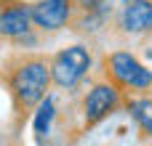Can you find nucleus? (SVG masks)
Listing matches in <instances>:
<instances>
[{
    "mask_svg": "<svg viewBox=\"0 0 152 146\" xmlns=\"http://www.w3.org/2000/svg\"><path fill=\"white\" fill-rule=\"evenodd\" d=\"M48 85H51V64L43 56H27L16 61L8 72V93L19 114H27L32 106H37L45 98Z\"/></svg>",
    "mask_w": 152,
    "mask_h": 146,
    "instance_id": "nucleus-1",
    "label": "nucleus"
},
{
    "mask_svg": "<svg viewBox=\"0 0 152 146\" xmlns=\"http://www.w3.org/2000/svg\"><path fill=\"white\" fill-rule=\"evenodd\" d=\"M104 66H107V74L112 80V85H118V88H126V90H147L152 85V72L136 56H131L126 51L112 53L104 61Z\"/></svg>",
    "mask_w": 152,
    "mask_h": 146,
    "instance_id": "nucleus-2",
    "label": "nucleus"
},
{
    "mask_svg": "<svg viewBox=\"0 0 152 146\" xmlns=\"http://www.w3.org/2000/svg\"><path fill=\"white\" fill-rule=\"evenodd\" d=\"M91 66V53L83 48V45H72V48H64L53 56L51 61V80L59 85V88H72Z\"/></svg>",
    "mask_w": 152,
    "mask_h": 146,
    "instance_id": "nucleus-3",
    "label": "nucleus"
},
{
    "mask_svg": "<svg viewBox=\"0 0 152 146\" xmlns=\"http://www.w3.org/2000/svg\"><path fill=\"white\" fill-rule=\"evenodd\" d=\"M120 104V88L112 82H99L83 101V114H86V125H96L104 117H110Z\"/></svg>",
    "mask_w": 152,
    "mask_h": 146,
    "instance_id": "nucleus-4",
    "label": "nucleus"
},
{
    "mask_svg": "<svg viewBox=\"0 0 152 146\" xmlns=\"http://www.w3.org/2000/svg\"><path fill=\"white\" fill-rule=\"evenodd\" d=\"M29 16L40 29H61L72 16V0H40L29 8Z\"/></svg>",
    "mask_w": 152,
    "mask_h": 146,
    "instance_id": "nucleus-5",
    "label": "nucleus"
},
{
    "mask_svg": "<svg viewBox=\"0 0 152 146\" xmlns=\"http://www.w3.org/2000/svg\"><path fill=\"white\" fill-rule=\"evenodd\" d=\"M29 21H32L29 8L24 3H11L8 8L0 11V37L16 40L21 35H27L29 32Z\"/></svg>",
    "mask_w": 152,
    "mask_h": 146,
    "instance_id": "nucleus-6",
    "label": "nucleus"
},
{
    "mask_svg": "<svg viewBox=\"0 0 152 146\" xmlns=\"http://www.w3.org/2000/svg\"><path fill=\"white\" fill-rule=\"evenodd\" d=\"M126 32H150L152 29V0H128L120 16Z\"/></svg>",
    "mask_w": 152,
    "mask_h": 146,
    "instance_id": "nucleus-7",
    "label": "nucleus"
},
{
    "mask_svg": "<svg viewBox=\"0 0 152 146\" xmlns=\"http://www.w3.org/2000/svg\"><path fill=\"white\" fill-rule=\"evenodd\" d=\"M128 109H131L134 120L139 122V128L147 136H152V98H136L128 104Z\"/></svg>",
    "mask_w": 152,
    "mask_h": 146,
    "instance_id": "nucleus-8",
    "label": "nucleus"
},
{
    "mask_svg": "<svg viewBox=\"0 0 152 146\" xmlns=\"http://www.w3.org/2000/svg\"><path fill=\"white\" fill-rule=\"evenodd\" d=\"M51 117H53V101L45 98V101L40 104V109H37V117H35V133H37V136H43V133L48 130Z\"/></svg>",
    "mask_w": 152,
    "mask_h": 146,
    "instance_id": "nucleus-9",
    "label": "nucleus"
},
{
    "mask_svg": "<svg viewBox=\"0 0 152 146\" xmlns=\"http://www.w3.org/2000/svg\"><path fill=\"white\" fill-rule=\"evenodd\" d=\"M102 3H104V0H72V8H77V11H83V13H94V11L102 8Z\"/></svg>",
    "mask_w": 152,
    "mask_h": 146,
    "instance_id": "nucleus-10",
    "label": "nucleus"
}]
</instances>
